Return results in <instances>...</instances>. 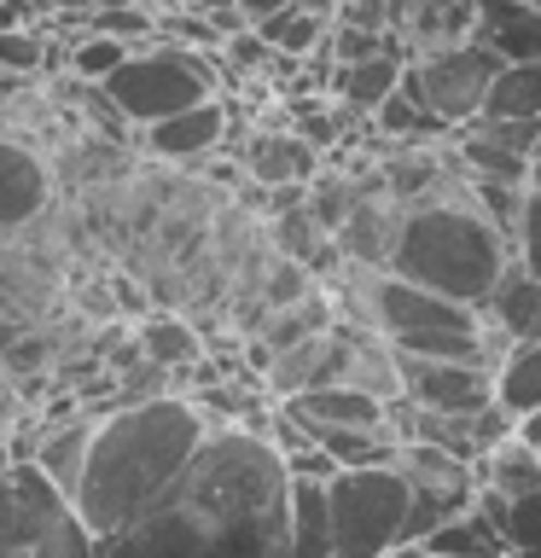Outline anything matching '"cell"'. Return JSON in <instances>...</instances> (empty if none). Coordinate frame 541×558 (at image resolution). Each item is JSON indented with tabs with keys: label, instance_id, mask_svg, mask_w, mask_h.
Returning a JSON list of instances; mask_svg holds the SVG:
<instances>
[{
	"label": "cell",
	"instance_id": "1",
	"mask_svg": "<svg viewBox=\"0 0 541 558\" xmlns=\"http://www.w3.org/2000/svg\"><path fill=\"white\" fill-rule=\"evenodd\" d=\"M291 477L251 425H209L192 460L129 523L94 541L99 558H286Z\"/></svg>",
	"mask_w": 541,
	"mask_h": 558
},
{
	"label": "cell",
	"instance_id": "2",
	"mask_svg": "<svg viewBox=\"0 0 541 558\" xmlns=\"http://www.w3.org/2000/svg\"><path fill=\"white\" fill-rule=\"evenodd\" d=\"M209 436V418L192 396H140V401H111L94 413L87 430V460L82 477L70 488V506L87 523V535H111L117 523H129L175 471L192 460Z\"/></svg>",
	"mask_w": 541,
	"mask_h": 558
},
{
	"label": "cell",
	"instance_id": "3",
	"mask_svg": "<svg viewBox=\"0 0 541 558\" xmlns=\"http://www.w3.org/2000/svg\"><path fill=\"white\" fill-rule=\"evenodd\" d=\"M506 256L513 251H506V239L495 233V221H489L466 192L436 186L431 198L401 204L390 262H384V268L413 279V286H425V291H443L454 303L478 308L489 296V286L501 279Z\"/></svg>",
	"mask_w": 541,
	"mask_h": 558
},
{
	"label": "cell",
	"instance_id": "4",
	"mask_svg": "<svg viewBox=\"0 0 541 558\" xmlns=\"http://www.w3.org/2000/svg\"><path fill=\"white\" fill-rule=\"evenodd\" d=\"M349 296H356L349 326H373L401 355H454V361H489V366L506 355L471 303L425 291L390 268H349Z\"/></svg>",
	"mask_w": 541,
	"mask_h": 558
},
{
	"label": "cell",
	"instance_id": "5",
	"mask_svg": "<svg viewBox=\"0 0 541 558\" xmlns=\"http://www.w3.org/2000/svg\"><path fill=\"white\" fill-rule=\"evenodd\" d=\"M99 87L129 129H146L157 117H175L199 99H216V52L152 35V41H140Z\"/></svg>",
	"mask_w": 541,
	"mask_h": 558
},
{
	"label": "cell",
	"instance_id": "6",
	"mask_svg": "<svg viewBox=\"0 0 541 558\" xmlns=\"http://www.w3.org/2000/svg\"><path fill=\"white\" fill-rule=\"evenodd\" d=\"M408 483L396 465H344L326 477L332 558H390L401 547Z\"/></svg>",
	"mask_w": 541,
	"mask_h": 558
},
{
	"label": "cell",
	"instance_id": "7",
	"mask_svg": "<svg viewBox=\"0 0 541 558\" xmlns=\"http://www.w3.org/2000/svg\"><path fill=\"white\" fill-rule=\"evenodd\" d=\"M0 558H99L70 495H59L29 460H12L0 483Z\"/></svg>",
	"mask_w": 541,
	"mask_h": 558
},
{
	"label": "cell",
	"instance_id": "8",
	"mask_svg": "<svg viewBox=\"0 0 541 558\" xmlns=\"http://www.w3.org/2000/svg\"><path fill=\"white\" fill-rule=\"evenodd\" d=\"M501 59L483 52L471 35L460 41H443V47H425V52H408V70H401V87L425 105V117H436L443 129H460L483 111V94L495 82Z\"/></svg>",
	"mask_w": 541,
	"mask_h": 558
},
{
	"label": "cell",
	"instance_id": "9",
	"mask_svg": "<svg viewBox=\"0 0 541 558\" xmlns=\"http://www.w3.org/2000/svg\"><path fill=\"white\" fill-rule=\"evenodd\" d=\"M401 483H408V518H401V547H419L436 523H448L454 512H466L478 500V465L460 460L448 448L431 442H401L396 460Z\"/></svg>",
	"mask_w": 541,
	"mask_h": 558
},
{
	"label": "cell",
	"instance_id": "10",
	"mask_svg": "<svg viewBox=\"0 0 541 558\" xmlns=\"http://www.w3.org/2000/svg\"><path fill=\"white\" fill-rule=\"evenodd\" d=\"M401 396L425 413H478L495 401V366L489 361H454V355H401L396 349Z\"/></svg>",
	"mask_w": 541,
	"mask_h": 558
},
{
	"label": "cell",
	"instance_id": "11",
	"mask_svg": "<svg viewBox=\"0 0 541 558\" xmlns=\"http://www.w3.org/2000/svg\"><path fill=\"white\" fill-rule=\"evenodd\" d=\"M140 146H146L157 163H181V169H199L204 157H216L227 146V105L221 99H199L175 117H157L146 129H134Z\"/></svg>",
	"mask_w": 541,
	"mask_h": 558
},
{
	"label": "cell",
	"instance_id": "12",
	"mask_svg": "<svg viewBox=\"0 0 541 558\" xmlns=\"http://www.w3.org/2000/svg\"><path fill=\"white\" fill-rule=\"evenodd\" d=\"M279 413H286L303 436L309 430H390L384 425V401L356 390V384H314V390L279 401Z\"/></svg>",
	"mask_w": 541,
	"mask_h": 558
},
{
	"label": "cell",
	"instance_id": "13",
	"mask_svg": "<svg viewBox=\"0 0 541 558\" xmlns=\"http://www.w3.org/2000/svg\"><path fill=\"white\" fill-rule=\"evenodd\" d=\"M396 221H401V204L378 186V174H373V181H361V198L349 204V216L338 221L332 244H338V256L349 262V268H384V262H390Z\"/></svg>",
	"mask_w": 541,
	"mask_h": 558
},
{
	"label": "cell",
	"instance_id": "14",
	"mask_svg": "<svg viewBox=\"0 0 541 558\" xmlns=\"http://www.w3.org/2000/svg\"><path fill=\"white\" fill-rule=\"evenodd\" d=\"M471 41L495 52L501 64L541 59V7L530 0H471Z\"/></svg>",
	"mask_w": 541,
	"mask_h": 558
},
{
	"label": "cell",
	"instance_id": "15",
	"mask_svg": "<svg viewBox=\"0 0 541 558\" xmlns=\"http://www.w3.org/2000/svg\"><path fill=\"white\" fill-rule=\"evenodd\" d=\"M52 198V174L17 134L0 129V233H17L47 209Z\"/></svg>",
	"mask_w": 541,
	"mask_h": 558
},
{
	"label": "cell",
	"instance_id": "16",
	"mask_svg": "<svg viewBox=\"0 0 541 558\" xmlns=\"http://www.w3.org/2000/svg\"><path fill=\"white\" fill-rule=\"evenodd\" d=\"M478 314H483V326L495 331L506 349L541 338V279L506 256V268H501L495 286H489V296L478 303Z\"/></svg>",
	"mask_w": 541,
	"mask_h": 558
},
{
	"label": "cell",
	"instance_id": "17",
	"mask_svg": "<svg viewBox=\"0 0 541 558\" xmlns=\"http://www.w3.org/2000/svg\"><path fill=\"white\" fill-rule=\"evenodd\" d=\"M338 378H344V326H332V331H314V338L279 349L262 384H268V396L286 401V396H303L314 384H338Z\"/></svg>",
	"mask_w": 541,
	"mask_h": 558
},
{
	"label": "cell",
	"instance_id": "18",
	"mask_svg": "<svg viewBox=\"0 0 541 558\" xmlns=\"http://www.w3.org/2000/svg\"><path fill=\"white\" fill-rule=\"evenodd\" d=\"M239 163L244 174H251L256 186H303L314 169H321V157H314V146L297 129H256L251 140H244V151H239Z\"/></svg>",
	"mask_w": 541,
	"mask_h": 558
},
{
	"label": "cell",
	"instance_id": "19",
	"mask_svg": "<svg viewBox=\"0 0 541 558\" xmlns=\"http://www.w3.org/2000/svg\"><path fill=\"white\" fill-rule=\"evenodd\" d=\"M87 430H94V413H76V418H59V425H35V442L24 448V460L41 471V477L59 488V495H70L82 477V460H87Z\"/></svg>",
	"mask_w": 541,
	"mask_h": 558
},
{
	"label": "cell",
	"instance_id": "20",
	"mask_svg": "<svg viewBox=\"0 0 541 558\" xmlns=\"http://www.w3.org/2000/svg\"><path fill=\"white\" fill-rule=\"evenodd\" d=\"M471 465H478V488H489V495H501V500H518V495H530V488H541V448H530L518 430H506L501 442H489Z\"/></svg>",
	"mask_w": 541,
	"mask_h": 558
},
{
	"label": "cell",
	"instance_id": "21",
	"mask_svg": "<svg viewBox=\"0 0 541 558\" xmlns=\"http://www.w3.org/2000/svg\"><path fill=\"white\" fill-rule=\"evenodd\" d=\"M419 553H431V558H506V541H501V523L489 518V506L471 500L466 512L436 523V530L419 541Z\"/></svg>",
	"mask_w": 541,
	"mask_h": 558
},
{
	"label": "cell",
	"instance_id": "22",
	"mask_svg": "<svg viewBox=\"0 0 541 558\" xmlns=\"http://www.w3.org/2000/svg\"><path fill=\"white\" fill-rule=\"evenodd\" d=\"M396 47L401 41L366 52V59H356V64H332V94H338L344 105H356V111H373L384 94H396L401 70H408V52H396Z\"/></svg>",
	"mask_w": 541,
	"mask_h": 558
},
{
	"label": "cell",
	"instance_id": "23",
	"mask_svg": "<svg viewBox=\"0 0 541 558\" xmlns=\"http://www.w3.org/2000/svg\"><path fill=\"white\" fill-rule=\"evenodd\" d=\"M286 558H332L326 483L291 477V512H286Z\"/></svg>",
	"mask_w": 541,
	"mask_h": 558
},
{
	"label": "cell",
	"instance_id": "24",
	"mask_svg": "<svg viewBox=\"0 0 541 558\" xmlns=\"http://www.w3.org/2000/svg\"><path fill=\"white\" fill-rule=\"evenodd\" d=\"M332 326H338V303H332V296H321V291H309L303 303L262 314V326H256V343L268 349V355H279V349L303 343V338H314V331H332Z\"/></svg>",
	"mask_w": 541,
	"mask_h": 558
},
{
	"label": "cell",
	"instance_id": "25",
	"mask_svg": "<svg viewBox=\"0 0 541 558\" xmlns=\"http://www.w3.org/2000/svg\"><path fill=\"white\" fill-rule=\"evenodd\" d=\"M495 401H501L513 418L530 413V408H541V338L513 343V349L495 361Z\"/></svg>",
	"mask_w": 541,
	"mask_h": 558
},
{
	"label": "cell",
	"instance_id": "26",
	"mask_svg": "<svg viewBox=\"0 0 541 558\" xmlns=\"http://www.w3.org/2000/svg\"><path fill=\"white\" fill-rule=\"evenodd\" d=\"M134 349L146 361H157L164 373H175V366H192L204 355V343H199V331H192L181 314H146V320L134 326Z\"/></svg>",
	"mask_w": 541,
	"mask_h": 558
},
{
	"label": "cell",
	"instance_id": "27",
	"mask_svg": "<svg viewBox=\"0 0 541 558\" xmlns=\"http://www.w3.org/2000/svg\"><path fill=\"white\" fill-rule=\"evenodd\" d=\"M478 500L489 506V518L501 523L506 558H541V488H530V495H518V500H501V495H489V488H478Z\"/></svg>",
	"mask_w": 541,
	"mask_h": 558
},
{
	"label": "cell",
	"instance_id": "28",
	"mask_svg": "<svg viewBox=\"0 0 541 558\" xmlns=\"http://www.w3.org/2000/svg\"><path fill=\"white\" fill-rule=\"evenodd\" d=\"M478 117H541V59L501 64Z\"/></svg>",
	"mask_w": 541,
	"mask_h": 558
},
{
	"label": "cell",
	"instance_id": "29",
	"mask_svg": "<svg viewBox=\"0 0 541 558\" xmlns=\"http://www.w3.org/2000/svg\"><path fill=\"white\" fill-rule=\"evenodd\" d=\"M251 29L274 52H286V59H314V52L326 47V35H332V24L321 12H309V7H286V12H274L268 24H251Z\"/></svg>",
	"mask_w": 541,
	"mask_h": 558
},
{
	"label": "cell",
	"instance_id": "30",
	"mask_svg": "<svg viewBox=\"0 0 541 558\" xmlns=\"http://www.w3.org/2000/svg\"><path fill=\"white\" fill-rule=\"evenodd\" d=\"M129 52H134V41H117V35H99V29H76L64 64H70V76H82V82H105Z\"/></svg>",
	"mask_w": 541,
	"mask_h": 558
},
{
	"label": "cell",
	"instance_id": "31",
	"mask_svg": "<svg viewBox=\"0 0 541 558\" xmlns=\"http://www.w3.org/2000/svg\"><path fill=\"white\" fill-rule=\"evenodd\" d=\"M506 251H513L518 268H530L541 279V192L524 186V204H518V221L506 233Z\"/></svg>",
	"mask_w": 541,
	"mask_h": 558
},
{
	"label": "cell",
	"instance_id": "32",
	"mask_svg": "<svg viewBox=\"0 0 541 558\" xmlns=\"http://www.w3.org/2000/svg\"><path fill=\"white\" fill-rule=\"evenodd\" d=\"M314 291V274L303 268V262H291V256H274L268 262V279H262V308H291V303H303V296Z\"/></svg>",
	"mask_w": 541,
	"mask_h": 558
},
{
	"label": "cell",
	"instance_id": "33",
	"mask_svg": "<svg viewBox=\"0 0 541 558\" xmlns=\"http://www.w3.org/2000/svg\"><path fill=\"white\" fill-rule=\"evenodd\" d=\"M41 64H47V41L29 24L0 29V76H35Z\"/></svg>",
	"mask_w": 541,
	"mask_h": 558
},
{
	"label": "cell",
	"instance_id": "34",
	"mask_svg": "<svg viewBox=\"0 0 541 558\" xmlns=\"http://www.w3.org/2000/svg\"><path fill=\"white\" fill-rule=\"evenodd\" d=\"M279 460H286V477H309V483H326L332 471H344L321 442H309V436H303L297 448H279Z\"/></svg>",
	"mask_w": 541,
	"mask_h": 558
},
{
	"label": "cell",
	"instance_id": "35",
	"mask_svg": "<svg viewBox=\"0 0 541 558\" xmlns=\"http://www.w3.org/2000/svg\"><path fill=\"white\" fill-rule=\"evenodd\" d=\"M233 7H239V17H244V24H268L274 12L297 7V0H233Z\"/></svg>",
	"mask_w": 541,
	"mask_h": 558
},
{
	"label": "cell",
	"instance_id": "36",
	"mask_svg": "<svg viewBox=\"0 0 541 558\" xmlns=\"http://www.w3.org/2000/svg\"><path fill=\"white\" fill-rule=\"evenodd\" d=\"M29 7H41V12H52V17H82V12H94L99 0H29Z\"/></svg>",
	"mask_w": 541,
	"mask_h": 558
},
{
	"label": "cell",
	"instance_id": "37",
	"mask_svg": "<svg viewBox=\"0 0 541 558\" xmlns=\"http://www.w3.org/2000/svg\"><path fill=\"white\" fill-rule=\"evenodd\" d=\"M513 430H518V436H524V442H530V448H541V408L518 413V418H513Z\"/></svg>",
	"mask_w": 541,
	"mask_h": 558
},
{
	"label": "cell",
	"instance_id": "38",
	"mask_svg": "<svg viewBox=\"0 0 541 558\" xmlns=\"http://www.w3.org/2000/svg\"><path fill=\"white\" fill-rule=\"evenodd\" d=\"M29 24V0H0V29H17Z\"/></svg>",
	"mask_w": 541,
	"mask_h": 558
},
{
	"label": "cell",
	"instance_id": "39",
	"mask_svg": "<svg viewBox=\"0 0 541 558\" xmlns=\"http://www.w3.org/2000/svg\"><path fill=\"white\" fill-rule=\"evenodd\" d=\"M524 186H530V192H541V146L530 151V163H524Z\"/></svg>",
	"mask_w": 541,
	"mask_h": 558
},
{
	"label": "cell",
	"instance_id": "40",
	"mask_svg": "<svg viewBox=\"0 0 541 558\" xmlns=\"http://www.w3.org/2000/svg\"><path fill=\"white\" fill-rule=\"evenodd\" d=\"M297 7H309V12H321V17H326V24H332V17H338V7H344V0H297Z\"/></svg>",
	"mask_w": 541,
	"mask_h": 558
},
{
	"label": "cell",
	"instance_id": "41",
	"mask_svg": "<svg viewBox=\"0 0 541 558\" xmlns=\"http://www.w3.org/2000/svg\"><path fill=\"white\" fill-rule=\"evenodd\" d=\"M7 471H12V442L0 436V483H7Z\"/></svg>",
	"mask_w": 541,
	"mask_h": 558
},
{
	"label": "cell",
	"instance_id": "42",
	"mask_svg": "<svg viewBox=\"0 0 541 558\" xmlns=\"http://www.w3.org/2000/svg\"><path fill=\"white\" fill-rule=\"evenodd\" d=\"M390 558H431V553H419V547H396Z\"/></svg>",
	"mask_w": 541,
	"mask_h": 558
},
{
	"label": "cell",
	"instance_id": "43",
	"mask_svg": "<svg viewBox=\"0 0 541 558\" xmlns=\"http://www.w3.org/2000/svg\"><path fill=\"white\" fill-rule=\"evenodd\" d=\"M164 7H192V0H164Z\"/></svg>",
	"mask_w": 541,
	"mask_h": 558
},
{
	"label": "cell",
	"instance_id": "44",
	"mask_svg": "<svg viewBox=\"0 0 541 558\" xmlns=\"http://www.w3.org/2000/svg\"><path fill=\"white\" fill-rule=\"evenodd\" d=\"M0 436H7V425H0Z\"/></svg>",
	"mask_w": 541,
	"mask_h": 558
},
{
	"label": "cell",
	"instance_id": "45",
	"mask_svg": "<svg viewBox=\"0 0 541 558\" xmlns=\"http://www.w3.org/2000/svg\"><path fill=\"white\" fill-rule=\"evenodd\" d=\"M530 7H541V0H530Z\"/></svg>",
	"mask_w": 541,
	"mask_h": 558
}]
</instances>
